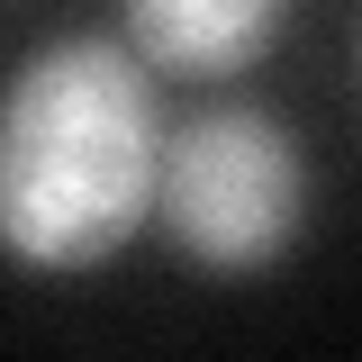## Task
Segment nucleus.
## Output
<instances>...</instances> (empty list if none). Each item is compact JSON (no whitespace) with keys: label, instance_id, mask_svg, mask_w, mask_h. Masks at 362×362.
Here are the masks:
<instances>
[{"label":"nucleus","instance_id":"obj_1","mask_svg":"<svg viewBox=\"0 0 362 362\" xmlns=\"http://www.w3.org/2000/svg\"><path fill=\"white\" fill-rule=\"evenodd\" d=\"M163 109L145 54L118 37H54L0 90V254L90 272L154 218Z\"/></svg>","mask_w":362,"mask_h":362},{"label":"nucleus","instance_id":"obj_2","mask_svg":"<svg viewBox=\"0 0 362 362\" xmlns=\"http://www.w3.org/2000/svg\"><path fill=\"white\" fill-rule=\"evenodd\" d=\"M154 218L199 272H263L308 226V163L272 109H199L163 136Z\"/></svg>","mask_w":362,"mask_h":362},{"label":"nucleus","instance_id":"obj_3","mask_svg":"<svg viewBox=\"0 0 362 362\" xmlns=\"http://www.w3.org/2000/svg\"><path fill=\"white\" fill-rule=\"evenodd\" d=\"M281 18L290 0H127V45L145 54V73L226 82L281 37Z\"/></svg>","mask_w":362,"mask_h":362}]
</instances>
